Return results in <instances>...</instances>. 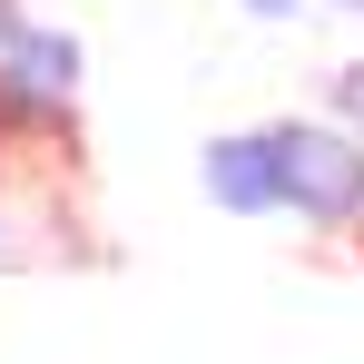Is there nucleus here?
Wrapping results in <instances>:
<instances>
[{"mask_svg": "<svg viewBox=\"0 0 364 364\" xmlns=\"http://www.w3.org/2000/svg\"><path fill=\"white\" fill-rule=\"evenodd\" d=\"M276 138V207L305 237H364V138L345 119H266Z\"/></svg>", "mask_w": 364, "mask_h": 364, "instance_id": "obj_2", "label": "nucleus"}, {"mask_svg": "<svg viewBox=\"0 0 364 364\" xmlns=\"http://www.w3.org/2000/svg\"><path fill=\"white\" fill-rule=\"evenodd\" d=\"M237 10H256V20H296V10H325V0H237Z\"/></svg>", "mask_w": 364, "mask_h": 364, "instance_id": "obj_5", "label": "nucleus"}, {"mask_svg": "<svg viewBox=\"0 0 364 364\" xmlns=\"http://www.w3.org/2000/svg\"><path fill=\"white\" fill-rule=\"evenodd\" d=\"M10 20H20V0H0V40H10Z\"/></svg>", "mask_w": 364, "mask_h": 364, "instance_id": "obj_6", "label": "nucleus"}, {"mask_svg": "<svg viewBox=\"0 0 364 364\" xmlns=\"http://www.w3.org/2000/svg\"><path fill=\"white\" fill-rule=\"evenodd\" d=\"M197 197H207L217 217H246V227L286 217V207H276V138H266V128H217V138L197 148Z\"/></svg>", "mask_w": 364, "mask_h": 364, "instance_id": "obj_3", "label": "nucleus"}, {"mask_svg": "<svg viewBox=\"0 0 364 364\" xmlns=\"http://www.w3.org/2000/svg\"><path fill=\"white\" fill-rule=\"evenodd\" d=\"M325 10H355V20H364V0H325Z\"/></svg>", "mask_w": 364, "mask_h": 364, "instance_id": "obj_8", "label": "nucleus"}, {"mask_svg": "<svg viewBox=\"0 0 364 364\" xmlns=\"http://www.w3.org/2000/svg\"><path fill=\"white\" fill-rule=\"evenodd\" d=\"M0 266H10V217H0Z\"/></svg>", "mask_w": 364, "mask_h": 364, "instance_id": "obj_7", "label": "nucleus"}, {"mask_svg": "<svg viewBox=\"0 0 364 364\" xmlns=\"http://www.w3.org/2000/svg\"><path fill=\"white\" fill-rule=\"evenodd\" d=\"M325 119H345L364 138V60H335V69H325Z\"/></svg>", "mask_w": 364, "mask_h": 364, "instance_id": "obj_4", "label": "nucleus"}, {"mask_svg": "<svg viewBox=\"0 0 364 364\" xmlns=\"http://www.w3.org/2000/svg\"><path fill=\"white\" fill-rule=\"evenodd\" d=\"M89 50H79V30L60 20H10V40H0V168H50L60 158L69 178L89 168Z\"/></svg>", "mask_w": 364, "mask_h": 364, "instance_id": "obj_1", "label": "nucleus"}]
</instances>
